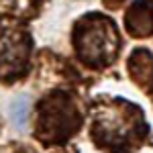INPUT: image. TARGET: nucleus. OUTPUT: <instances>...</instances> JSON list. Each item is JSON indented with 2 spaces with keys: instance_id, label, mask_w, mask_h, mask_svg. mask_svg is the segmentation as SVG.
I'll return each mask as SVG.
<instances>
[{
  "instance_id": "f257e3e1",
  "label": "nucleus",
  "mask_w": 153,
  "mask_h": 153,
  "mask_svg": "<svg viewBox=\"0 0 153 153\" xmlns=\"http://www.w3.org/2000/svg\"><path fill=\"white\" fill-rule=\"evenodd\" d=\"M149 133L139 106L123 98L98 102L92 117V139L106 153H131Z\"/></svg>"
},
{
  "instance_id": "f03ea898",
  "label": "nucleus",
  "mask_w": 153,
  "mask_h": 153,
  "mask_svg": "<svg viewBox=\"0 0 153 153\" xmlns=\"http://www.w3.org/2000/svg\"><path fill=\"white\" fill-rule=\"evenodd\" d=\"M71 45L84 65L92 70H102L117 59L120 37L112 19L100 12H88L74 25Z\"/></svg>"
},
{
  "instance_id": "7ed1b4c3",
  "label": "nucleus",
  "mask_w": 153,
  "mask_h": 153,
  "mask_svg": "<svg viewBox=\"0 0 153 153\" xmlns=\"http://www.w3.org/2000/svg\"><path fill=\"white\" fill-rule=\"evenodd\" d=\"M82 127V114L65 90H53L37 104L35 135L45 145L65 143Z\"/></svg>"
},
{
  "instance_id": "20e7f679",
  "label": "nucleus",
  "mask_w": 153,
  "mask_h": 153,
  "mask_svg": "<svg viewBox=\"0 0 153 153\" xmlns=\"http://www.w3.org/2000/svg\"><path fill=\"white\" fill-rule=\"evenodd\" d=\"M33 39L27 25L0 14V82H16L29 71Z\"/></svg>"
},
{
  "instance_id": "39448f33",
  "label": "nucleus",
  "mask_w": 153,
  "mask_h": 153,
  "mask_svg": "<svg viewBox=\"0 0 153 153\" xmlns=\"http://www.w3.org/2000/svg\"><path fill=\"white\" fill-rule=\"evenodd\" d=\"M125 27L133 37L143 39L153 33V0H137L125 14Z\"/></svg>"
},
{
  "instance_id": "423d86ee",
  "label": "nucleus",
  "mask_w": 153,
  "mask_h": 153,
  "mask_svg": "<svg viewBox=\"0 0 153 153\" xmlns=\"http://www.w3.org/2000/svg\"><path fill=\"white\" fill-rule=\"evenodd\" d=\"M129 74L143 90H153V55L147 49H137L129 57Z\"/></svg>"
},
{
  "instance_id": "0eeeda50",
  "label": "nucleus",
  "mask_w": 153,
  "mask_h": 153,
  "mask_svg": "<svg viewBox=\"0 0 153 153\" xmlns=\"http://www.w3.org/2000/svg\"><path fill=\"white\" fill-rule=\"evenodd\" d=\"M4 6L8 8V12L14 14V19H33L35 14H39L41 6L47 0H2Z\"/></svg>"
},
{
  "instance_id": "6e6552de",
  "label": "nucleus",
  "mask_w": 153,
  "mask_h": 153,
  "mask_svg": "<svg viewBox=\"0 0 153 153\" xmlns=\"http://www.w3.org/2000/svg\"><path fill=\"white\" fill-rule=\"evenodd\" d=\"M10 118H12V123H14V127H19V129H23L25 125H27V118H29V100L25 96L16 98L10 104Z\"/></svg>"
},
{
  "instance_id": "1a4fd4ad",
  "label": "nucleus",
  "mask_w": 153,
  "mask_h": 153,
  "mask_svg": "<svg viewBox=\"0 0 153 153\" xmlns=\"http://www.w3.org/2000/svg\"><path fill=\"white\" fill-rule=\"evenodd\" d=\"M102 2H104L106 8H118V6H120L125 0H102Z\"/></svg>"
}]
</instances>
